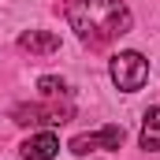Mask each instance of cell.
<instances>
[{
    "label": "cell",
    "mask_w": 160,
    "mask_h": 160,
    "mask_svg": "<svg viewBox=\"0 0 160 160\" xmlns=\"http://www.w3.org/2000/svg\"><path fill=\"white\" fill-rule=\"evenodd\" d=\"M11 116L22 127H60V123L75 119V108L60 104V101H52V104H19Z\"/></svg>",
    "instance_id": "obj_3"
},
{
    "label": "cell",
    "mask_w": 160,
    "mask_h": 160,
    "mask_svg": "<svg viewBox=\"0 0 160 160\" xmlns=\"http://www.w3.org/2000/svg\"><path fill=\"white\" fill-rule=\"evenodd\" d=\"M19 48L30 52V56H52V52H60V38L48 34V30H26L19 38Z\"/></svg>",
    "instance_id": "obj_6"
},
{
    "label": "cell",
    "mask_w": 160,
    "mask_h": 160,
    "mask_svg": "<svg viewBox=\"0 0 160 160\" xmlns=\"http://www.w3.org/2000/svg\"><path fill=\"white\" fill-rule=\"evenodd\" d=\"M123 138H127V130L112 123V127H101V130H89V134H75L67 149H71L75 157H86V153H93V149H119Z\"/></svg>",
    "instance_id": "obj_4"
},
{
    "label": "cell",
    "mask_w": 160,
    "mask_h": 160,
    "mask_svg": "<svg viewBox=\"0 0 160 160\" xmlns=\"http://www.w3.org/2000/svg\"><path fill=\"white\" fill-rule=\"evenodd\" d=\"M142 149L160 153V108H149L145 119H142Z\"/></svg>",
    "instance_id": "obj_7"
},
{
    "label": "cell",
    "mask_w": 160,
    "mask_h": 160,
    "mask_svg": "<svg viewBox=\"0 0 160 160\" xmlns=\"http://www.w3.org/2000/svg\"><path fill=\"white\" fill-rule=\"evenodd\" d=\"M67 22L82 41L104 45L112 38H123L130 30V8L123 0H71L67 4Z\"/></svg>",
    "instance_id": "obj_1"
},
{
    "label": "cell",
    "mask_w": 160,
    "mask_h": 160,
    "mask_svg": "<svg viewBox=\"0 0 160 160\" xmlns=\"http://www.w3.org/2000/svg\"><path fill=\"white\" fill-rule=\"evenodd\" d=\"M38 89L45 93V97H52V101H56V97H63V93H67V82H63V78H52V75H45V78H38Z\"/></svg>",
    "instance_id": "obj_8"
},
{
    "label": "cell",
    "mask_w": 160,
    "mask_h": 160,
    "mask_svg": "<svg viewBox=\"0 0 160 160\" xmlns=\"http://www.w3.org/2000/svg\"><path fill=\"white\" fill-rule=\"evenodd\" d=\"M19 153H22V160H52L56 153H60V138H56L52 130L30 134V138L19 145Z\"/></svg>",
    "instance_id": "obj_5"
},
{
    "label": "cell",
    "mask_w": 160,
    "mask_h": 160,
    "mask_svg": "<svg viewBox=\"0 0 160 160\" xmlns=\"http://www.w3.org/2000/svg\"><path fill=\"white\" fill-rule=\"evenodd\" d=\"M108 71H112V82L119 86L123 93H134V89H142V86H145V78H149V63H145V56H142V52H134V48L116 52Z\"/></svg>",
    "instance_id": "obj_2"
}]
</instances>
